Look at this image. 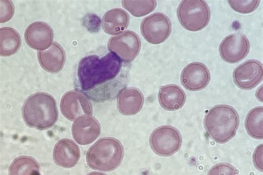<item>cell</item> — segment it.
I'll return each instance as SVG.
<instances>
[{
	"instance_id": "obj_11",
	"label": "cell",
	"mask_w": 263,
	"mask_h": 175,
	"mask_svg": "<svg viewBox=\"0 0 263 175\" xmlns=\"http://www.w3.org/2000/svg\"><path fill=\"white\" fill-rule=\"evenodd\" d=\"M263 69L261 63L249 60L234 70V81L239 88L250 90L259 85L262 80Z\"/></svg>"
},
{
	"instance_id": "obj_17",
	"label": "cell",
	"mask_w": 263,
	"mask_h": 175,
	"mask_svg": "<svg viewBox=\"0 0 263 175\" xmlns=\"http://www.w3.org/2000/svg\"><path fill=\"white\" fill-rule=\"evenodd\" d=\"M144 103V96L140 90L135 88L123 89L118 97L117 107L120 113L133 115L139 112Z\"/></svg>"
},
{
	"instance_id": "obj_4",
	"label": "cell",
	"mask_w": 263,
	"mask_h": 175,
	"mask_svg": "<svg viewBox=\"0 0 263 175\" xmlns=\"http://www.w3.org/2000/svg\"><path fill=\"white\" fill-rule=\"evenodd\" d=\"M123 158V148L117 139L104 138L97 142L87 152L86 161L91 169L111 171L120 166Z\"/></svg>"
},
{
	"instance_id": "obj_9",
	"label": "cell",
	"mask_w": 263,
	"mask_h": 175,
	"mask_svg": "<svg viewBox=\"0 0 263 175\" xmlns=\"http://www.w3.org/2000/svg\"><path fill=\"white\" fill-rule=\"evenodd\" d=\"M250 43L245 34L234 33L226 37L219 47L221 59L230 64H236L246 57Z\"/></svg>"
},
{
	"instance_id": "obj_25",
	"label": "cell",
	"mask_w": 263,
	"mask_h": 175,
	"mask_svg": "<svg viewBox=\"0 0 263 175\" xmlns=\"http://www.w3.org/2000/svg\"><path fill=\"white\" fill-rule=\"evenodd\" d=\"M208 175H238V172L231 164L220 163L212 167Z\"/></svg>"
},
{
	"instance_id": "obj_12",
	"label": "cell",
	"mask_w": 263,
	"mask_h": 175,
	"mask_svg": "<svg viewBox=\"0 0 263 175\" xmlns=\"http://www.w3.org/2000/svg\"><path fill=\"white\" fill-rule=\"evenodd\" d=\"M211 75L205 65L199 62L192 63L186 66L181 73L182 85L191 91H198L209 85Z\"/></svg>"
},
{
	"instance_id": "obj_13",
	"label": "cell",
	"mask_w": 263,
	"mask_h": 175,
	"mask_svg": "<svg viewBox=\"0 0 263 175\" xmlns=\"http://www.w3.org/2000/svg\"><path fill=\"white\" fill-rule=\"evenodd\" d=\"M74 141L81 145L94 142L101 134V126L93 116H82L76 120L72 127Z\"/></svg>"
},
{
	"instance_id": "obj_6",
	"label": "cell",
	"mask_w": 263,
	"mask_h": 175,
	"mask_svg": "<svg viewBox=\"0 0 263 175\" xmlns=\"http://www.w3.org/2000/svg\"><path fill=\"white\" fill-rule=\"evenodd\" d=\"M182 142L179 131L171 126H163L156 129L149 139L152 149L162 157L174 155L181 148Z\"/></svg>"
},
{
	"instance_id": "obj_16",
	"label": "cell",
	"mask_w": 263,
	"mask_h": 175,
	"mask_svg": "<svg viewBox=\"0 0 263 175\" xmlns=\"http://www.w3.org/2000/svg\"><path fill=\"white\" fill-rule=\"evenodd\" d=\"M37 55L40 65L48 72L57 73L64 66L65 53L57 43H53L47 50L39 52Z\"/></svg>"
},
{
	"instance_id": "obj_15",
	"label": "cell",
	"mask_w": 263,
	"mask_h": 175,
	"mask_svg": "<svg viewBox=\"0 0 263 175\" xmlns=\"http://www.w3.org/2000/svg\"><path fill=\"white\" fill-rule=\"evenodd\" d=\"M80 157L79 147L72 140L62 139L54 146L53 158L59 166L70 169L78 163Z\"/></svg>"
},
{
	"instance_id": "obj_2",
	"label": "cell",
	"mask_w": 263,
	"mask_h": 175,
	"mask_svg": "<svg viewBox=\"0 0 263 175\" xmlns=\"http://www.w3.org/2000/svg\"><path fill=\"white\" fill-rule=\"evenodd\" d=\"M22 114L29 127L41 130L52 127L59 117L56 101L50 94L41 92L32 95L26 100Z\"/></svg>"
},
{
	"instance_id": "obj_14",
	"label": "cell",
	"mask_w": 263,
	"mask_h": 175,
	"mask_svg": "<svg viewBox=\"0 0 263 175\" xmlns=\"http://www.w3.org/2000/svg\"><path fill=\"white\" fill-rule=\"evenodd\" d=\"M53 36L52 28L43 22L32 23L27 28L25 33L27 44L34 50L41 51L50 47Z\"/></svg>"
},
{
	"instance_id": "obj_18",
	"label": "cell",
	"mask_w": 263,
	"mask_h": 175,
	"mask_svg": "<svg viewBox=\"0 0 263 175\" xmlns=\"http://www.w3.org/2000/svg\"><path fill=\"white\" fill-rule=\"evenodd\" d=\"M161 107L167 110L175 111L183 107L186 101L184 91L176 85L162 87L158 93Z\"/></svg>"
},
{
	"instance_id": "obj_10",
	"label": "cell",
	"mask_w": 263,
	"mask_h": 175,
	"mask_svg": "<svg viewBox=\"0 0 263 175\" xmlns=\"http://www.w3.org/2000/svg\"><path fill=\"white\" fill-rule=\"evenodd\" d=\"M60 107L62 114L71 121L93 113L91 103L87 97L76 91L68 92L62 98Z\"/></svg>"
},
{
	"instance_id": "obj_5",
	"label": "cell",
	"mask_w": 263,
	"mask_h": 175,
	"mask_svg": "<svg viewBox=\"0 0 263 175\" xmlns=\"http://www.w3.org/2000/svg\"><path fill=\"white\" fill-rule=\"evenodd\" d=\"M180 23L185 29L197 32L209 24L211 11L209 6L202 0H184L180 4L178 11Z\"/></svg>"
},
{
	"instance_id": "obj_28",
	"label": "cell",
	"mask_w": 263,
	"mask_h": 175,
	"mask_svg": "<svg viewBox=\"0 0 263 175\" xmlns=\"http://www.w3.org/2000/svg\"><path fill=\"white\" fill-rule=\"evenodd\" d=\"M87 175H107V174H106L105 173L99 172H92L89 173Z\"/></svg>"
},
{
	"instance_id": "obj_20",
	"label": "cell",
	"mask_w": 263,
	"mask_h": 175,
	"mask_svg": "<svg viewBox=\"0 0 263 175\" xmlns=\"http://www.w3.org/2000/svg\"><path fill=\"white\" fill-rule=\"evenodd\" d=\"M0 54L3 57L16 53L22 44L20 34L11 27H3L0 29Z\"/></svg>"
},
{
	"instance_id": "obj_8",
	"label": "cell",
	"mask_w": 263,
	"mask_h": 175,
	"mask_svg": "<svg viewBox=\"0 0 263 175\" xmlns=\"http://www.w3.org/2000/svg\"><path fill=\"white\" fill-rule=\"evenodd\" d=\"M141 47L140 37L134 32L127 31L109 40L110 52L116 54L123 62L129 64L139 53Z\"/></svg>"
},
{
	"instance_id": "obj_1",
	"label": "cell",
	"mask_w": 263,
	"mask_h": 175,
	"mask_svg": "<svg viewBox=\"0 0 263 175\" xmlns=\"http://www.w3.org/2000/svg\"><path fill=\"white\" fill-rule=\"evenodd\" d=\"M129 71V64L111 52L88 54L76 68L74 87L95 102L111 101L126 88Z\"/></svg>"
},
{
	"instance_id": "obj_19",
	"label": "cell",
	"mask_w": 263,
	"mask_h": 175,
	"mask_svg": "<svg viewBox=\"0 0 263 175\" xmlns=\"http://www.w3.org/2000/svg\"><path fill=\"white\" fill-rule=\"evenodd\" d=\"M129 23L128 14L121 9L107 11L102 19L104 31L108 34H117L125 30Z\"/></svg>"
},
{
	"instance_id": "obj_23",
	"label": "cell",
	"mask_w": 263,
	"mask_h": 175,
	"mask_svg": "<svg viewBox=\"0 0 263 175\" xmlns=\"http://www.w3.org/2000/svg\"><path fill=\"white\" fill-rule=\"evenodd\" d=\"M124 8L137 17H143L153 11L156 7V1H122Z\"/></svg>"
},
{
	"instance_id": "obj_22",
	"label": "cell",
	"mask_w": 263,
	"mask_h": 175,
	"mask_svg": "<svg viewBox=\"0 0 263 175\" xmlns=\"http://www.w3.org/2000/svg\"><path fill=\"white\" fill-rule=\"evenodd\" d=\"M262 107L255 108L249 112L245 122L246 128L249 135L255 139H262Z\"/></svg>"
},
{
	"instance_id": "obj_3",
	"label": "cell",
	"mask_w": 263,
	"mask_h": 175,
	"mask_svg": "<svg viewBox=\"0 0 263 175\" xmlns=\"http://www.w3.org/2000/svg\"><path fill=\"white\" fill-rule=\"evenodd\" d=\"M239 123L237 111L228 105H218L213 107L204 119L208 134L220 144L230 141L235 136Z\"/></svg>"
},
{
	"instance_id": "obj_27",
	"label": "cell",
	"mask_w": 263,
	"mask_h": 175,
	"mask_svg": "<svg viewBox=\"0 0 263 175\" xmlns=\"http://www.w3.org/2000/svg\"><path fill=\"white\" fill-rule=\"evenodd\" d=\"M254 163L256 167L262 171V145H259L254 152L253 156Z\"/></svg>"
},
{
	"instance_id": "obj_21",
	"label": "cell",
	"mask_w": 263,
	"mask_h": 175,
	"mask_svg": "<svg viewBox=\"0 0 263 175\" xmlns=\"http://www.w3.org/2000/svg\"><path fill=\"white\" fill-rule=\"evenodd\" d=\"M9 175H41L37 161L30 157H20L11 163Z\"/></svg>"
},
{
	"instance_id": "obj_26",
	"label": "cell",
	"mask_w": 263,
	"mask_h": 175,
	"mask_svg": "<svg viewBox=\"0 0 263 175\" xmlns=\"http://www.w3.org/2000/svg\"><path fill=\"white\" fill-rule=\"evenodd\" d=\"M14 13V7L10 1H1V23L9 22Z\"/></svg>"
},
{
	"instance_id": "obj_24",
	"label": "cell",
	"mask_w": 263,
	"mask_h": 175,
	"mask_svg": "<svg viewBox=\"0 0 263 175\" xmlns=\"http://www.w3.org/2000/svg\"><path fill=\"white\" fill-rule=\"evenodd\" d=\"M232 9L237 12L248 14L254 11L260 4V1H235L230 0L228 2Z\"/></svg>"
},
{
	"instance_id": "obj_7",
	"label": "cell",
	"mask_w": 263,
	"mask_h": 175,
	"mask_svg": "<svg viewBox=\"0 0 263 175\" xmlns=\"http://www.w3.org/2000/svg\"><path fill=\"white\" fill-rule=\"evenodd\" d=\"M141 30L149 43L160 44L170 36L172 30L171 21L162 13L152 14L143 20Z\"/></svg>"
}]
</instances>
